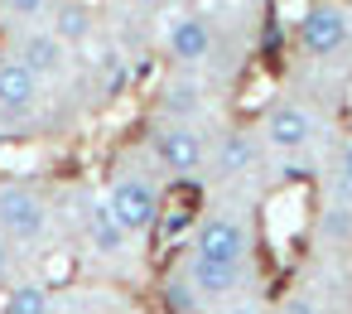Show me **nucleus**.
I'll list each match as a JSON object with an SVG mask.
<instances>
[{"label": "nucleus", "mask_w": 352, "mask_h": 314, "mask_svg": "<svg viewBox=\"0 0 352 314\" xmlns=\"http://www.w3.org/2000/svg\"><path fill=\"white\" fill-rule=\"evenodd\" d=\"M294 39H299V49L309 59H338L352 44V20H347L342 6H333V0H314V6L299 15Z\"/></svg>", "instance_id": "f257e3e1"}, {"label": "nucleus", "mask_w": 352, "mask_h": 314, "mask_svg": "<svg viewBox=\"0 0 352 314\" xmlns=\"http://www.w3.org/2000/svg\"><path fill=\"white\" fill-rule=\"evenodd\" d=\"M0 232L10 242H39L49 232V208L34 189L25 184H6L0 189Z\"/></svg>", "instance_id": "f03ea898"}, {"label": "nucleus", "mask_w": 352, "mask_h": 314, "mask_svg": "<svg viewBox=\"0 0 352 314\" xmlns=\"http://www.w3.org/2000/svg\"><path fill=\"white\" fill-rule=\"evenodd\" d=\"M111 208V218L126 227V232H145V227H160V189L145 184V179H116L102 198Z\"/></svg>", "instance_id": "7ed1b4c3"}, {"label": "nucleus", "mask_w": 352, "mask_h": 314, "mask_svg": "<svg viewBox=\"0 0 352 314\" xmlns=\"http://www.w3.org/2000/svg\"><path fill=\"white\" fill-rule=\"evenodd\" d=\"M155 160H160L169 174L188 179V174H198V169H203L208 145H203V136H198V131H188V126H164V131L155 136Z\"/></svg>", "instance_id": "20e7f679"}, {"label": "nucleus", "mask_w": 352, "mask_h": 314, "mask_svg": "<svg viewBox=\"0 0 352 314\" xmlns=\"http://www.w3.org/2000/svg\"><path fill=\"white\" fill-rule=\"evenodd\" d=\"M164 49H169L174 63L193 68V63H203V59L212 54V25H208L203 15H179V20L169 25V34H164Z\"/></svg>", "instance_id": "39448f33"}, {"label": "nucleus", "mask_w": 352, "mask_h": 314, "mask_svg": "<svg viewBox=\"0 0 352 314\" xmlns=\"http://www.w3.org/2000/svg\"><path fill=\"white\" fill-rule=\"evenodd\" d=\"M193 251L212 256V261H246V227L236 218H208V222H198Z\"/></svg>", "instance_id": "423d86ee"}, {"label": "nucleus", "mask_w": 352, "mask_h": 314, "mask_svg": "<svg viewBox=\"0 0 352 314\" xmlns=\"http://www.w3.org/2000/svg\"><path fill=\"white\" fill-rule=\"evenodd\" d=\"M309 136H314V116L299 102H280L265 112V140L275 150H299V145H309Z\"/></svg>", "instance_id": "0eeeda50"}, {"label": "nucleus", "mask_w": 352, "mask_h": 314, "mask_svg": "<svg viewBox=\"0 0 352 314\" xmlns=\"http://www.w3.org/2000/svg\"><path fill=\"white\" fill-rule=\"evenodd\" d=\"M15 59H20L30 73H39V78H54V73L68 63V44H63L54 30H34V34H25V39H20Z\"/></svg>", "instance_id": "6e6552de"}, {"label": "nucleus", "mask_w": 352, "mask_h": 314, "mask_svg": "<svg viewBox=\"0 0 352 314\" xmlns=\"http://www.w3.org/2000/svg\"><path fill=\"white\" fill-rule=\"evenodd\" d=\"M188 280H193L198 295L222 300V295H232V290L241 285V261H212V256H198V251H193V261H188Z\"/></svg>", "instance_id": "1a4fd4ad"}, {"label": "nucleus", "mask_w": 352, "mask_h": 314, "mask_svg": "<svg viewBox=\"0 0 352 314\" xmlns=\"http://www.w3.org/2000/svg\"><path fill=\"white\" fill-rule=\"evenodd\" d=\"M39 73H30L20 59H0V107L6 112H25L39 97Z\"/></svg>", "instance_id": "9d476101"}, {"label": "nucleus", "mask_w": 352, "mask_h": 314, "mask_svg": "<svg viewBox=\"0 0 352 314\" xmlns=\"http://www.w3.org/2000/svg\"><path fill=\"white\" fill-rule=\"evenodd\" d=\"M97 30V15L87 0H54V34L63 44H87Z\"/></svg>", "instance_id": "9b49d317"}, {"label": "nucleus", "mask_w": 352, "mask_h": 314, "mask_svg": "<svg viewBox=\"0 0 352 314\" xmlns=\"http://www.w3.org/2000/svg\"><path fill=\"white\" fill-rule=\"evenodd\" d=\"M87 237H92V247H97V251H107V256H121V251H126V242H131V232L111 218V208H107V203H92V208H87Z\"/></svg>", "instance_id": "f8f14e48"}, {"label": "nucleus", "mask_w": 352, "mask_h": 314, "mask_svg": "<svg viewBox=\"0 0 352 314\" xmlns=\"http://www.w3.org/2000/svg\"><path fill=\"white\" fill-rule=\"evenodd\" d=\"M256 160H261V145H256L246 131H227V136H222V145H217V169H222L227 179L256 169Z\"/></svg>", "instance_id": "ddd939ff"}, {"label": "nucleus", "mask_w": 352, "mask_h": 314, "mask_svg": "<svg viewBox=\"0 0 352 314\" xmlns=\"http://www.w3.org/2000/svg\"><path fill=\"white\" fill-rule=\"evenodd\" d=\"M6 314H49V285L20 280V285L6 295Z\"/></svg>", "instance_id": "4468645a"}, {"label": "nucleus", "mask_w": 352, "mask_h": 314, "mask_svg": "<svg viewBox=\"0 0 352 314\" xmlns=\"http://www.w3.org/2000/svg\"><path fill=\"white\" fill-rule=\"evenodd\" d=\"M160 300H164L169 314H193V309H198V290H193L188 275H184V280H169V285L160 290Z\"/></svg>", "instance_id": "2eb2a0df"}, {"label": "nucleus", "mask_w": 352, "mask_h": 314, "mask_svg": "<svg viewBox=\"0 0 352 314\" xmlns=\"http://www.w3.org/2000/svg\"><path fill=\"white\" fill-rule=\"evenodd\" d=\"M198 102H203V92L193 87V78H188V83H174V87L164 92V107H169L174 116H184V112H193Z\"/></svg>", "instance_id": "dca6fc26"}, {"label": "nucleus", "mask_w": 352, "mask_h": 314, "mask_svg": "<svg viewBox=\"0 0 352 314\" xmlns=\"http://www.w3.org/2000/svg\"><path fill=\"white\" fill-rule=\"evenodd\" d=\"M323 237L347 242V237H352V213H347V208H328V213H323Z\"/></svg>", "instance_id": "f3484780"}, {"label": "nucleus", "mask_w": 352, "mask_h": 314, "mask_svg": "<svg viewBox=\"0 0 352 314\" xmlns=\"http://www.w3.org/2000/svg\"><path fill=\"white\" fill-rule=\"evenodd\" d=\"M44 10H54V0H6V15L15 20H39Z\"/></svg>", "instance_id": "a211bd4d"}, {"label": "nucleus", "mask_w": 352, "mask_h": 314, "mask_svg": "<svg viewBox=\"0 0 352 314\" xmlns=\"http://www.w3.org/2000/svg\"><path fill=\"white\" fill-rule=\"evenodd\" d=\"M10 271H15V251H10V237L0 232V280H10Z\"/></svg>", "instance_id": "6ab92c4d"}, {"label": "nucleus", "mask_w": 352, "mask_h": 314, "mask_svg": "<svg viewBox=\"0 0 352 314\" xmlns=\"http://www.w3.org/2000/svg\"><path fill=\"white\" fill-rule=\"evenodd\" d=\"M280 314H318V304L299 295V300H285V309H280Z\"/></svg>", "instance_id": "aec40b11"}, {"label": "nucleus", "mask_w": 352, "mask_h": 314, "mask_svg": "<svg viewBox=\"0 0 352 314\" xmlns=\"http://www.w3.org/2000/svg\"><path fill=\"white\" fill-rule=\"evenodd\" d=\"M338 169H342V189L352 193V140L342 145V160H338Z\"/></svg>", "instance_id": "412c9836"}, {"label": "nucleus", "mask_w": 352, "mask_h": 314, "mask_svg": "<svg viewBox=\"0 0 352 314\" xmlns=\"http://www.w3.org/2000/svg\"><path fill=\"white\" fill-rule=\"evenodd\" d=\"M131 6H140V10H164L169 0H131Z\"/></svg>", "instance_id": "4be33fe9"}, {"label": "nucleus", "mask_w": 352, "mask_h": 314, "mask_svg": "<svg viewBox=\"0 0 352 314\" xmlns=\"http://www.w3.org/2000/svg\"><path fill=\"white\" fill-rule=\"evenodd\" d=\"M227 314H261L256 304H236V309H227Z\"/></svg>", "instance_id": "5701e85b"}]
</instances>
